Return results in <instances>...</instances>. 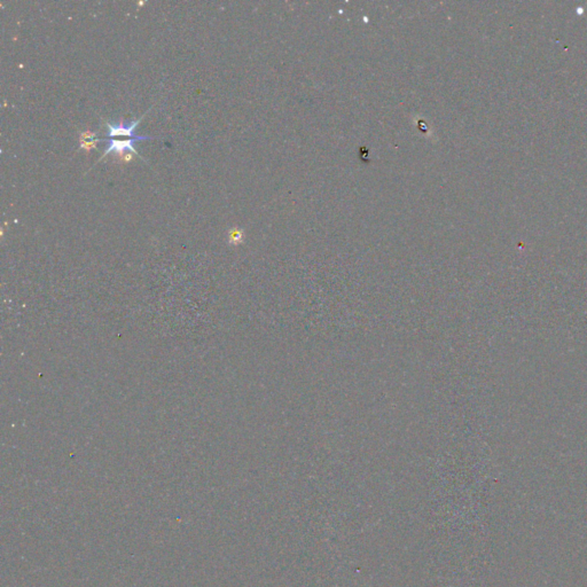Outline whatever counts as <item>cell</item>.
Masks as SVG:
<instances>
[{
  "mask_svg": "<svg viewBox=\"0 0 587 587\" xmlns=\"http://www.w3.org/2000/svg\"><path fill=\"white\" fill-rule=\"evenodd\" d=\"M149 139H154L151 137H139V138H131V139H127V140H115V139H106L109 144L107 147H106V151L104 152V155H102L100 160L98 162H100L102 158H105L107 156L108 154H110V152H115V155H119L123 154V152L130 151L133 152L134 154H137L139 157H141L140 155H139L138 151H135L134 148V142L140 141V140H149ZM142 158V157H141Z\"/></svg>",
  "mask_w": 587,
  "mask_h": 587,
  "instance_id": "cell-1",
  "label": "cell"
},
{
  "mask_svg": "<svg viewBox=\"0 0 587 587\" xmlns=\"http://www.w3.org/2000/svg\"><path fill=\"white\" fill-rule=\"evenodd\" d=\"M146 116V114H144L141 116V118L137 119V121L130 123V124H124V123L121 122L119 124H110V123L106 122V127H107V133H106V137L107 138H114V137H129V138H139V135L134 134L135 128L138 127L139 123L141 122V119L144 118Z\"/></svg>",
  "mask_w": 587,
  "mask_h": 587,
  "instance_id": "cell-2",
  "label": "cell"
},
{
  "mask_svg": "<svg viewBox=\"0 0 587 587\" xmlns=\"http://www.w3.org/2000/svg\"><path fill=\"white\" fill-rule=\"evenodd\" d=\"M99 141H101V139H95V140H91V141L81 140V148L86 149V151H89V149L97 147V142H99Z\"/></svg>",
  "mask_w": 587,
  "mask_h": 587,
  "instance_id": "cell-3",
  "label": "cell"
},
{
  "mask_svg": "<svg viewBox=\"0 0 587 587\" xmlns=\"http://www.w3.org/2000/svg\"><path fill=\"white\" fill-rule=\"evenodd\" d=\"M240 237H241L240 232H239L238 230H234L231 232V235H230L231 241H238V239H240Z\"/></svg>",
  "mask_w": 587,
  "mask_h": 587,
  "instance_id": "cell-4",
  "label": "cell"
}]
</instances>
